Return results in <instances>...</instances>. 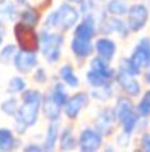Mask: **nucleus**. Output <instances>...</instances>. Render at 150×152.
<instances>
[{"label":"nucleus","mask_w":150,"mask_h":152,"mask_svg":"<svg viewBox=\"0 0 150 152\" xmlns=\"http://www.w3.org/2000/svg\"><path fill=\"white\" fill-rule=\"evenodd\" d=\"M39 54L47 66H57L64 57L65 33L59 30L39 28Z\"/></svg>","instance_id":"1"},{"label":"nucleus","mask_w":150,"mask_h":152,"mask_svg":"<svg viewBox=\"0 0 150 152\" xmlns=\"http://www.w3.org/2000/svg\"><path fill=\"white\" fill-rule=\"evenodd\" d=\"M12 34L15 44L18 46V49L21 51H29V53H39V30L34 26L23 23V21L16 20L12 26Z\"/></svg>","instance_id":"2"},{"label":"nucleus","mask_w":150,"mask_h":152,"mask_svg":"<svg viewBox=\"0 0 150 152\" xmlns=\"http://www.w3.org/2000/svg\"><path fill=\"white\" fill-rule=\"evenodd\" d=\"M91 124H93L106 139L113 137V136L116 134V131L119 129L113 105H106V103L101 105L100 108L96 110V113H95Z\"/></svg>","instance_id":"3"},{"label":"nucleus","mask_w":150,"mask_h":152,"mask_svg":"<svg viewBox=\"0 0 150 152\" xmlns=\"http://www.w3.org/2000/svg\"><path fill=\"white\" fill-rule=\"evenodd\" d=\"M124 18H126L132 34L142 33L150 21V8L143 2H134L129 5V10H127Z\"/></svg>","instance_id":"4"},{"label":"nucleus","mask_w":150,"mask_h":152,"mask_svg":"<svg viewBox=\"0 0 150 152\" xmlns=\"http://www.w3.org/2000/svg\"><path fill=\"white\" fill-rule=\"evenodd\" d=\"M77 137H78L77 149L80 152H98V151H101L104 141H106V137L93 124L83 126L77 132Z\"/></svg>","instance_id":"5"},{"label":"nucleus","mask_w":150,"mask_h":152,"mask_svg":"<svg viewBox=\"0 0 150 152\" xmlns=\"http://www.w3.org/2000/svg\"><path fill=\"white\" fill-rule=\"evenodd\" d=\"M55 13H57V30L64 31L65 34L70 33L74 26L78 23V20L82 18V13L77 5L65 2V0L55 7Z\"/></svg>","instance_id":"6"},{"label":"nucleus","mask_w":150,"mask_h":152,"mask_svg":"<svg viewBox=\"0 0 150 152\" xmlns=\"http://www.w3.org/2000/svg\"><path fill=\"white\" fill-rule=\"evenodd\" d=\"M90 103H91V98H90V95H88V90L87 92H85V90L74 92L70 96H68V100L64 105V108H62L64 118L67 119V121H72V123L78 121L82 111L87 110L88 106H90Z\"/></svg>","instance_id":"7"},{"label":"nucleus","mask_w":150,"mask_h":152,"mask_svg":"<svg viewBox=\"0 0 150 152\" xmlns=\"http://www.w3.org/2000/svg\"><path fill=\"white\" fill-rule=\"evenodd\" d=\"M114 82H116L117 92L124 93V95L130 96V98H139L142 95L143 88H142V82L139 80V77L129 75L126 72H121L116 69V77H114Z\"/></svg>","instance_id":"8"},{"label":"nucleus","mask_w":150,"mask_h":152,"mask_svg":"<svg viewBox=\"0 0 150 152\" xmlns=\"http://www.w3.org/2000/svg\"><path fill=\"white\" fill-rule=\"evenodd\" d=\"M68 49H70L72 57H74V61L78 66H83L85 62H88V59L95 54L93 41L83 39V38H77V36L70 38V41H68Z\"/></svg>","instance_id":"9"},{"label":"nucleus","mask_w":150,"mask_h":152,"mask_svg":"<svg viewBox=\"0 0 150 152\" xmlns=\"http://www.w3.org/2000/svg\"><path fill=\"white\" fill-rule=\"evenodd\" d=\"M96 12L82 15V18L78 20V23L75 25L74 30H72V36L93 41L95 38L98 36V17H96Z\"/></svg>","instance_id":"10"},{"label":"nucleus","mask_w":150,"mask_h":152,"mask_svg":"<svg viewBox=\"0 0 150 152\" xmlns=\"http://www.w3.org/2000/svg\"><path fill=\"white\" fill-rule=\"evenodd\" d=\"M12 66H13V69L16 70V74L29 75V74L39 66V54L18 49L15 54V57H13V61H12Z\"/></svg>","instance_id":"11"},{"label":"nucleus","mask_w":150,"mask_h":152,"mask_svg":"<svg viewBox=\"0 0 150 152\" xmlns=\"http://www.w3.org/2000/svg\"><path fill=\"white\" fill-rule=\"evenodd\" d=\"M93 46H95V54L103 59L113 62L117 56V51H119V46H117L116 39H113V36H104V34H98L93 39Z\"/></svg>","instance_id":"12"},{"label":"nucleus","mask_w":150,"mask_h":152,"mask_svg":"<svg viewBox=\"0 0 150 152\" xmlns=\"http://www.w3.org/2000/svg\"><path fill=\"white\" fill-rule=\"evenodd\" d=\"M129 57L137 67H140L142 70L145 69L150 61V36H142L140 39H137Z\"/></svg>","instance_id":"13"},{"label":"nucleus","mask_w":150,"mask_h":152,"mask_svg":"<svg viewBox=\"0 0 150 152\" xmlns=\"http://www.w3.org/2000/svg\"><path fill=\"white\" fill-rule=\"evenodd\" d=\"M77 145H78V137L77 132H75V123L67 121V124H62L60 128L57 149L62 152H70V151H77Z\"/></svg>","instance_id":"14"},{"label":"nucleus","mask_w":150,"mask_h":152,"mask_svg":"<svg viewBox=\"0 0 150 152\" xmlns=\"http://www.w3.org/2000/svg\"><path fill=\"white\" fill-rule=\"evenodd\" d=\"M42 17H44V12L38 7V5L28 2L26 5H21L18 10V21L29 25V26L39 28L42 23Z\"/></svg>","instance_id":"15"},{"label":"nucleus","mask_w":150,"mask_h":152,"mask_svg":"<svg viewBox=\"0 0 150 152\" xmlns=\"http://www.w3.org/2000/svg\"><path fill=\"white\" fill-rule=\"evenodd\" d=\"M113 108H114V115H116V119H117V126H119L127 116L135 111V102H134V98L124 95V93H117L114 96Z\"/></svg>","instance_id":"16"},{"label":"nucleus","mask_w":150,"mask_h":152,"mask_svg":"<svg viewBox=\"0 0 150 152\" xmlns=\"http://www.w3.org/2000/svg\"><path fill=\"white\" fill-rule=\"evenodd\" d=\"M23 145L21 136H18L13 128L2 126L0 128V152H13L20 151Z\"/></svg>","instance_id":"17"},{"label":"nucleus","mask_w":150,"mask_h":152,"mask_svg":"<svg viewBox=\"0 0 150 152\" xmlns=\"http://www.w3.org/2000/svg\"><path fill=\"white\" fill-rule=\"evenodd\" d=\"M57 77L68 87L70 90H78L82 85V80L78 77L77 70H75V64L70 61H65L59 66L57 69Z\"/></svg>","instance_id":"18"},{"label":"nucleus","mask_w":150,"mask_h":152,"mask_svg":"<svg viewBox=\"0 0 150 152\" xmlns=\"http://www.w3.org/2000/svg\"><path fill=\"white\" fill-rule=\"evenodd\" d=\"M60 128H62L60 121H47V126H46V131H44V137H42V141H41L44 152L57 151Z\"/></svg>","instance_id":"19"},{"label":"nucleus","mask_w":150,"mask_h":152,"mask_svg":"<svg viewBox=\"0 0 150 152\" xmlns=\"http://www.w3.org/2000/svg\"><path fill=\"white\" fill-rule=\"evenodd\" d=\"M88 95H90L91 102L104 105V103H109L111 100H114V96L117 95V87L116 82H109L103 87H95V88L88 90Z\"/></svg>","instance_id":"20"},{"label":"nucleus","mask_w":150,"mask_h":152,"mask_svg":"<svg viewBox=\"0 0 150 152\" xmlns=\"http://www.w3.org/2000/svg\"><path fill=\"white\" fill-rule=\"evenodd\" d=\"M41 115L44 116L46 121H62V118H64L62 106H59L57 103L51 98V95H49L47 92H44V96H42Z\"/></svg>","instance_id":"21"},{"label":"nucleus","mask_w":150,"mask_h":152,"mask_svg":"<svg viewBox=\"0 0 150 152\" xmlns=\"http://www.w3.org/2000/svg\"><path fill=\"white\" fill-rule=\"evenodd\" d=\"M46 92H47L49 95H51V98L54 100V102L57 103L59 106H62V108H64V105L67 103L68 96H70V93H68V87L65 85V83L62 82V80L59 79L57 75L54 77L51 87H49Z\"/></svg>","instance_id":"22"},{"label":"nucleus","mask_w":150,"mask_h":152,"mask_svg":"<svg viewBox=\"0 0 150 152\" xmlns=\"http://www.w3.org/2000/svg\"><path fill=\"white\" fill-rule=\"evenodd\" d=\"M109 82H114L113 77L106 75V74L100 72V70H95L88 67L87 72H85V83H87L90 88H95V87H103Z\"/></svg>","instance_id":"23"},{"label":"nucleus","mask_w":150,"mask_h":152,"mask_svg":"<svg viewBox=\"0 0 150 152\" xmlns=\"http://www.w3.org/2000/svg\"><path fill=\"white\" fill-rule=\"evenodd\" d=\"M88 67H90V69H95V70H100V72L113 77V79L116 77V67L113 66V62L96 56V54H93V56L88 59Z\"/></svg>","instance_id":"24"},{"label":"nucleus","mask_w":150,"mask_h":152,"mask_svg":"<svg viewBox=\"0 0 150 152\" xmlns=\"http://www.w3.org/2000/svg\"><path fill=\"white\" fill-rule=\"evenodd\" d=\"M26 75H21V74H16V75H12L8 79V83H7V95H21L26 88H28V80L25 79Z\"/></svg>","instance_id":"25"},{"label":"nucleus","mask_w":150,"mask_h":152,"mask_svg":"<svg viewBox=\"0 0 150 152\" xmlns=\"http://www.w3.org/2000/svg\"><path fill=\"white\" fill-rule=\"evenodd\" d=\"M18 10L20 7L13 2V0H3L0 4V17L7 21V23H15L18 20Z\"/></svg>","instance_id":"26"},{"label":"nucleus","mask_w":150,"mask_h":152,"mask_svg":"<svg viewBox=\"0 0 150 152\" xmlns=\"http://www.w3.org/2000/svg\"><path fill=\"white\" fill-rule=\"evenodd\" d=\"M129 0H106L104 2V10L113 17H126L129 10Z\"/></svg>","instance_id":"27"},{"label":"nucleus","mask_w":150,"mask_h":152,"mask_svg":"<svg viewBox=\"0 0 150 152\" xmlns=\"http://www.w3.org/2000/svg\"><path fill=\"white\" fill-rule=\"evenodd\" d=\"M20 103L21 102H20L18 95H8L2 103H0V111H2L3 115L10 116V118H13V116L16 115V111H18V108H20Z\"/></svg>","instance_id":"28"},{"label":"nucleus","mask_w":150,"mask_h":152,"mask_svg":"<svg viewBox=\"0 0 150 152\" xmlns=\"http://www.w3.org/2000/svg\"><path fill=\"white\" fill-rule=\"evenodd\" d=\"M116 69L121 70V72L129 74V75H134V77H142V72H143L140 67H137L135 64L130 61L129 56H122V57H121L119 62H117V66H116Z\"/></svg>","instance_id":"29"},{"label":"nucleus","mask_w":150,"mask_h":152,"mask_svg":"<svg viewBox=\"0 0 150 152\" xmlns=\"http://www.w3.org/2000/svg\"><path fill=\"white\" fill-rule=\"evenodd\" d=\"M16 51H18V46L13 43H3L2 48H0V64L3 66H12V61L15 57Z\"/></svg>","instance_id":"30"},{"label":"nucleus","mask_w":150,"mask_h":152,"mask_svg":"<svg viewBox=\"0 0 150 152\" xmlns=\"http://www.w3.org/2000/svg\"><path fill=\"white\" fill-rule=\"evenodd\" d=\"M135 111L140 116H149L150 118V87L147 90H143L142 95L139 96L135 103Z\"/></svg>","instance_id":"31"},{"label":"nucleus","mask_w":150,"mask_h":152,"mask_svg":"<svg viewBox=\"0 0 150 152\" xmlns=\"http://www.w3.org/2000/svg\"><path fill=\"white\" fill-rule=\"evenodd\" d=\"M140 115L137 111H134L132 115H129L122 123L119 124V131L126 132L129 136H135V128H137V121H139Z\"/></svg>","instance_id":"32"},{"label":"nucleus","mask_w":150,"mask_h":152,"mask_svg":"<svg viewBox=\"0 0 150 152\" xmlns=\"http://www.w3.org/2000/svg\"><path fill=\"white\" fill-rule=\"evenodd\" d=\"M49 72H47V69H46L44 66H38L34 70L31 72V80H33V83L34 85H46V83H49Z\"/></svg>","instance_id":"33"},{"label":"nucleus","mask_w":150,"mask_h":152,"mask_svg":"<svg viewBox=\"0 0 150 152\" xmlns=\"http://www.w3.org/2000/svg\"><path fill=\"white\" fill-rule=\"evenodd\" d=\"M113 137H114V144H116L117 149H127V147H130V144H132L134 136H129V134H126V132H122V131H116V134H114Z\"/></svg>","instance_id":"34"},{"label":"nucleus","mask_w":150,"mask_h":152,"mask_svg":"<svg viewBox=\"0 0 150 152\" xmlns=\"http://www.w3.org/2000/svg\"><path fill=\"white\" fill-rule=\"evenodd\" d=\"M137 151H143V152H150V131H145L142 134H139L137 139Z\"/></svg>","instance_id":"35"},{"label":"nucleus","mask_w":150,"mask_h":152,"mask_svg":"<svg viewBox=\"0 0 150 152\" xmlns=\"http://www.w3.org/2000/svg\"><path fill=\"white\" fill-rule=\"evenodd\" d=\"M21 151H25V152H44V149H42L41 142L29 141V142H23Z\"/></svg>","instance_id":"36"},{"label":"nucleus","mask_w":150,"mask_h":152,"mask_svg":"<svg viewBox=\"0 0 150 152\" xmlns=\"http://www.w3.org/2000/svg\"><path fill=\"white\" fill-rule=\"evenodd\" d=\"M29 2H31V4H34V5H38L42 12L51 10L52 4H54V0H29Z\"/></svg>","instance_id":"37"},{"label":"nucleus","mask_w":150,"mask_h":152,"mask_svg":"<svg viewBox=\"0 0 150 152\" xmlns=\"http://www.w3.org/2000/svg\"><path fill=\"white\" fill-rule=\"evenodd\" d=\"M142 79H143V83L150 87V67H149V69H143V72H142Z\"/></svg>","instance_id":"38"},{"label":"nucleus","mask_w":150,"mask_h":152,"mask_svg":"<svg viewBox=\"0 0 150 152\" xmlns=\"http://www.w3.org/2000/svg\"><path fill=\"white\" fill-rule=\"evenodd\" d=\"M0 33L5 34V36H7V21L3 20L2 17H0Z\"/></svg>","instance_id":"39"},{"label":"nucleus","mask_w":150,"mask_h":152,"mask_svg":"<svg viewBox=\"0 0 150 152\" xmlns=\"http://www.w3.org/2000/svg\"><path fill=\"white\" fill-rule=\"evenodd\" d=\"M13 2H15L18 7H21V5H26V4H28L29 0H13Z\"/></svg>","instance_id":"40"},{"label":"nucleus","mask_w":150,"mask_h":152,"mask_svg":"<svg viewBox=\"0 0 150 152\" xmlns=\"http://www.w3.org/2000/svg\"><path fill=\"white\" fill-rule=\"evenodd\" d=\"M65 2H70V4H74V5H77V7H78L83 0H65Z\"/></svg>","instance_id":"41"},{"label":"nucleus","mask_w":150,"mask_h":152,"mask_svg":"<svg viewBox=\"0 0 150 152\" xmlns=\"http://www.w3.org/2000/svg\"><path fill=\"white\" fill-rule=\"evenodd\" d=\"M5 43V34H2L0 33V48H2V44Z\"/></svg>","instance_id":"42"},{"label":"nucleus","mask_w":150,"mask_h":152,"mask_svg":"<svg viewBox=\"0 0 150 152\" xmlns=\"http://www.w3.org/2000/svg\"><path fill=\"white\" fill-rule=\"evenodd\" d=\"M98 2H100V4H104V2H106V0H98Z\"/></svg>","instance_id":"43"}]
</instances>
